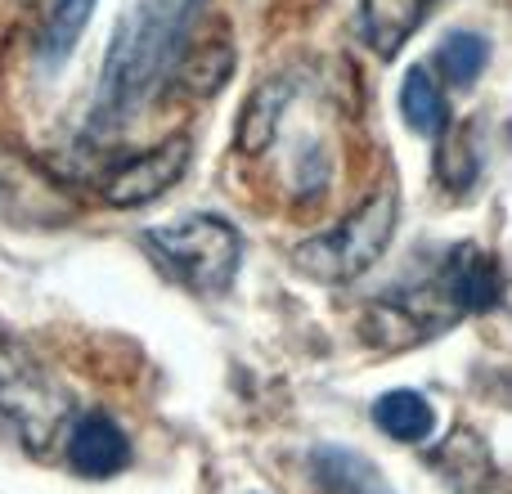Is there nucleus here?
<instances>
[{
    "instance_id": "nucleus-1",
    "label": "nucleus",
    "mask_w": 512,
    "mask_h": 494,
    "mask_svg": "<svg viewBox=\"0 0 512 494\" xmlns=\"http://www.w3.org/2000/svg\"><path fill=\"white\" fill-rule=\"evenodd\" d=\"M198 9L203 0H135L131 14H122L90 104V131H117L158 95L162 81L185 59Z\"/></svg>"
},
{
    "instance_id": "nucleus-2",
    "label": "nucleus",
    "mask_w": 512,
    "mask_h": 494,
    "mask_svg": "<svg viewBox=\"0 0 512 494\" xmlns=\"http://www.w3.org/2000/svg\"><path fill=\"white\" fill-rule=\"evenodd\" d=\"M144 247L180 283H189L194 292H207V297H221L230 288L234 274H239V252H243L239 230L225 225L221 216H189V221L149 230Z\"/></svg>"
},
{
    "instance_id": "nucleus-3",
    "label": "nucleus",
    "mask_w": 512,
    "mask_h": 494,
    "mask_svg": "<svg viewBox=\"0 0 512 494\" xmlns=\"http://www.w3.org/2000/svg\"><path fill=\"white\" fill-rule=\"evenodd\" d=\"M391 234H396V194L382 189V194H373L360 212L346 216L337 230L315 234V239L301 243L297 265L324 283H346L378 261L382 247L391 243Z\"/></svg>"
},
{
    "instance_id": "nucleus-4",
    "label": "nucleus",
    "mask_w": 512,
    "mask_h": 494,
    "mask_svg": "<svg viewBox=\"0 0 512 494\" xmlns=\"http://www.w3.org/2000/svg\"><path fill=\"white\" fill-rule=\"evenodd\" d=\"M499 270L481 247L463 243L454 252H445V265L436 270V279L427 288H418L409 315H423L427 324H445L454 315H468V310H490L499 301Z\"/></svg>"
},
{
    "instance_id": "nucleus-5",
    "label": "nucleus",
    "mask_w": 512,
    "mask_h": 494,
    "mask_svg": "<svg viewBox=\"0 0 512 494\" xmlns=\"http://www.w3.org/2000/svg\"><path fill=\"white\" fill-rule=\"evenodd\" d=\"M189 167V135H176L167 144H153L140 158H126L113 176L104 180V198L113 207H144L162 198Z\"/></svg>"
},
{
    "instance_id": "nucleus-6",
    "label": "nucleus",
    "mask_w": 512,
    "mask_h": 494,
    "mask_svg": "<svg viewBox=\"0 0 512 494\" xmlns=\"http://www.w3.org/2000/svg\"><path fill=\"white\" fill-rule=\"evenodd\" d=\"M441 0H364L360 5V36L378 59H396L405 41L427 23V14Z\"/></svg>"
},
{
    "instance_id": "nucleus-7",
    "label": "nucleus",
    "mask_w": 512,
    "mask_h": 494,
    "mask_svg": "<svg viewBox=\"0 0 512 494\" xmlns=\"http://www.w3.org/2000/svg\"><path fill=\"white\" fill-rule=\"evenodd\" d=\"M126 459H131V445H126L122 427L108 414H90L72 427L68 463L77 472H86V477H113V472L126 468Z\"/></svg>"
},
{
    "instance_id": "nucleus-8",
    "label": "nucleus",
    "mask_w": 512,
    "mask_h": 494,
    "mask_svg": "<svg viewBox=\"0 0 512 494\" xmlns=\"http://www.w3.org/2000/svg\"><path fill=\"white\" fill-rule=\"evenodd\" d=\"M310 472L328 494H396L369 459H360L355 450H337V445H319L310 454Z\"/></svg>"
},
{
    "instance_id": "nucleus-9",
    "label": "nucleus",
    "mask_w": 512,
    "mask_h": 494,
    "mask_svg": "<svg viewBox=\"0 0 512 494\" xmlns=\"http://www.w3.org/2000/svg\"><path fill=\"white\" fill-rule=\"evenodd\" d=\"M373 418H378V427L391 436V441H427L436 427V414L432 405H427L418 391H387V396L373 405Z\"/></svg>"
},
{
    "instance_id": "nucleus-10",
    "label": "nucleus",
    "mask_w": 512,
    "mask_h": 494,
    "mask_svg": "<svg viewBox=\"0 0 512 494\" xmlns=\"http://www.w3.org/2000/svg\"><path fill=\"white\" fill-rule=\"evenodd\" d=\"M400 108H405V122L414 135H441L450 126V108H445L436 81L427 77V68H409L405 86H400Z\"/></svg>"
},
{
    "instance_id": "nucleus-11",
    "label": "nucleus",
    "mask_w": 512,
    "mask_h": 494,
    "mask_svg": "<svg viewBox=\"0 0 512 494\" xmlns=\"http://www.w3.org/2000/svg\"><path fill=\"white\" fill-rule=\"evenodd\" d=\"M95 5L99 0H54L50 18H45V32H41V63H54V68H59V63L77 50Z\"/></svg>"
},
{
    "instance_id": "nucleus-12",
    "label": "nucleus",
    "mask_w": 512,
    "mask_h": 494,
    "mask_svg": "<svg viewBox=\"0 0 512 494\" xmlns=\"http://www.w3.org/2000/svg\"><path fill=\"white\" fill-rule=\"evenodd\" d=\"M288 95H292V81H283V77L279 81H265V86L252 95L248 113H243V122H239L243 153H261L265 144H270L274 126H279V113L288 108Z\"/></svg>"
},
{
    "instance_id": "nucleus-13",
    "label": "nucleus",
    "mask_w": 512,
    "mask_h": 494,
    "mask_svg": "<svg viewBox=\"0 0 512 494\" xmlns=\"http://www.w3.org/2000/svg\"><path fill=\"white\" fill-rule=\"evenodd\" d=\"M441 68H445V77L454 81V86H472V81L481 77V68H486V59H490V45H486V36H477V32H454L450 41L441 45Z\"/></svg>"
}]
</instances>
